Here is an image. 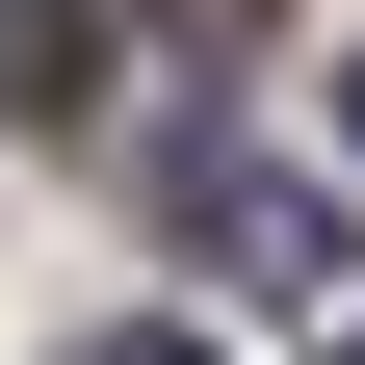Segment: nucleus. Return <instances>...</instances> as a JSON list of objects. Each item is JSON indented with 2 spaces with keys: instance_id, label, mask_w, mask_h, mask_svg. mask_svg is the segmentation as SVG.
<instances>
[{
  "instance_id": "f257e3e1",
  "label": "nucleus",
  "mask_w": 365,
  "mask_h": 365,
  "mask_svg": "<svg viewBox=\"0 0 365 365\" xmlns=\"http://www.w3.org/2000/svg\"><path fill=\"white\" fill-rule=\"evenodd\" d=\"M182 235L235 261V287H339V209H313L287 157H182Z\"/></svg>"
},
{
  "instance_id": "f03ea898",
  "label": "nucleus",
  "mask_w": 365,
  "mask_h": 365,
  "mask_svg": "<svg viewBox=\"0 0 365 365\" xmlns=\"http://www.w3.org/2000/svg\"><path fill=\"white\" fill-rule=\"evenodd\" d=\"M26 105H78V0H0V130Z\"/></svg>"
},
{
  "instance_id": "7ed1b4c3",
  "label": "nucleus",
  "mask_w": 365,
  "mask_h": 365,
  "mask_svg": "<svg viewBox=\"0 0 365 365\" xmlns=\"http://www.w3.org/2000/svg\"><path fill=\"white\" fill-rule=\"evenodd\" d=\"M157 26H209V53H235V26H261V0H157Z\"/></svg>"
},
{
  "instance_id": "20e7f679",
  "label": "nucleus",
  "mask_w": 365,
  "mask_h": 365,
  "mask_svg": "<svg viewBox=\"0 0 365 365\" xmlns=\"http://www.w3.org/2000/svg\"><path fill=\"white\" fill-rule=\"evenodd\" d=\"M78 365H209V339H78Z\"/></svg>"
},
{
  "instance_id": "39448f33",
  "label": "nucleus",
  "mask_w": 365,
  "mask_h": 365,
  "mask_svg": "<svg viewBox=\"0 0 365 365\" xmlns=\"http://www.w3.org/2000/svg\"><path fill=\"white\" fill-rule=\"evenodd\" d=\"M339 130H365V53H339Z\"/></svg>"
},
{
  "instance_id": "423d86ee",
  "label": "nucleus",
  "mask_w": 365,
  "mask_h": 365,
  "mask_svg": "<svg viewBox=\"0 0 365 365\" xmlns=\"http://www.w3.org/2000/svg\"><path fill=\"white\" fill-rule=\"evenodd\" d=\"M339 365H365V339H339Z\"/></svg>"
}]
</instances>
